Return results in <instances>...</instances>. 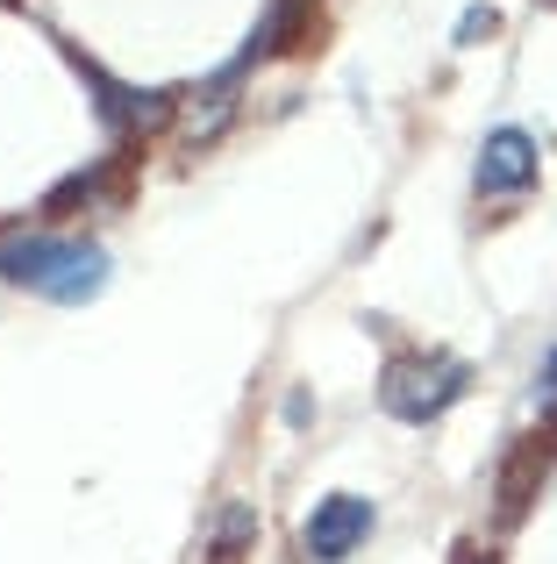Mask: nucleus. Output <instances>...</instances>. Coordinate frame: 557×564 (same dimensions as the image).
Returning <instances> with one entry per match:
<instances>
[{
	"label": "nucleus",
	"mask_w": 557,
	"mask_h": 564,
	"mask_svg": "<svg viewBox=\"0 0 557 564\" xmlns=\"http://www.w3.org/2000/svg\"><path fill=\"white\" fill-rule=\"evenodd\" d=\"M0 279L51 301H94L108 286V250L79 243V236H14L0 243Z\"/></svg>",
	"instance_id": "obj_1"
},
{
	"label": "nucleus",
	"mask_w": 557,
	"mask_h": 564,
	"mask_svg": "<svg viewBox=\"0 0 557 564\" xmlns=\"http://www.w3.org/2000/svg\"><path fill=\"white\" fill-rule=\"evenodd\" d=\"M465 365L458 358H393L386 379H379V400H386V414H401V422H429V414H444L450 400L465 393Z\"/></svg>",
	"instance_id": "obj_2"
},
{
	"label": "nucleus",
	"mask_w": 557,
	"mask_h": 564,
	"mask_svg": "<svg viewBox=\"0 0 557 564\" xmlns=\"http://www.w3.org/2000/svg\"><path fill=\"white\" fill-rule=\"evenodd\" d=\"M364 536H372V500H358V494H329L315 514H307L301 551L315 557V564H343Z\"/></svg>",
	"instance_id": "obj_3"
},
{
	"label": "nucleus",
	"mask_w": 557,
	"mask_h": 564,
	"mask_svg": "<svg viewBox=\"0 0 557 564\" xmlns=\"http://www.w3.org/2000/svg\"><path fill=\"white\" fill-rule=\"evenodd\" d=\"M472 180H479V193H522L536 180V143L522 137V129H493Z\"/></svg>",
	"instance_id": "obj_4"
},
{
	"label": "nucleus",
	"mask_w": 557,
	"mask_h": 564,
	"mask_svg": "<svg viewBox=\"0 0 557 564\" xmlns=\"http://www.w3.org/2000/svg\"><path fill=\"white\" fill-rule=\"evenodd\" d=\"M243 536H251V508H229V514H222V529H215V551H237Z\"/></svg>",
	"instance_id": "obj_5"
},
{
	"label": "nucleus",
	"mask_w": 557,
	"mask_h": 564,
	"mask_svg": "<svg viewBox=\"0 0 557 564\" xmlns=\"http://www.w3.org/2000/svg\"><path fill=\"white\" fill-rule=\"evenodd\" d=\"M493 29V8H465V22H458V43H479Z\"/></svg>",
	"instance_id": "obj_6"
},
{
	"label": "nucleus",
	"mask_w": 557,
	"mask_h": 564,
	"mask_svg": "<svg viewBox=\"0 0 557 564\" xmlns=\"http://www.w3.org/2000/svg\"><path fill=\"white\" fill-rule=\"evenodd\" d=\"M544 408H557V350H550V365H544Z\"/></svg>",
	"instance_id": "obj_7"
}]
</instances>
